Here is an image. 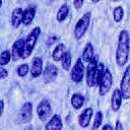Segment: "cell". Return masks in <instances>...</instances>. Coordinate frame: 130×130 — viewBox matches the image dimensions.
<instances>
[{
    "label": "cell",
    "instance_id": "obj_27",
    "mask_svg": "<svg viewBox=\"0 0 130 130\" xmlns=\"http://www.w3.org/2000/svg\"><path fill=\"white\" fill-rule=\"evenodd\" d=\"M7 76H8V71L2 66H0V79H4Z\"/></svg>",
    "mask_w": 130,
    "mask_h": 130
},
{
    "label": "cell",
    "instance_id": "obj_15",
    "mask_svg": "<svg viewBox=\"0 0 130 130\" xmlns=\"http://www.w3.org/2000/svg\"><path fill=\"white\" fill-rule=\"evenodd\" d=\"M36 15V6H28L22 13V20L21 23L24 25H29L32 19L35 18Z\"/></svg>",
    "mask_w": 130,
    "mask_h": 130
},
{
    "label": "cell",
    "instance_id": "obj_7",
    "mask_svg": "<svg viewBox=\"0 0 130 130\" xmlns=\"http://www.w3.org/2000/svg\"><path fill=\"white\" fill-rule=\"evenodd\" d=\"M37 113L41 121L43 122L47 121L52 114V108L50 102L48 100H43L37 107Z\"/></svg>",
    "mask_w": 130,
    "mask_h": 130
},
{
    "label": "cell",
    "instance_id": "obj_19",
    "mask_svg": "<svg viewBox=\"0 0 130 130\" xmlns=\"http://www.w3.org/2000/svg\"><path fill=\"white\" fill-rule=\"evenodd\" d=\"M84 104V96L80 93H73L71 96V105L74 109H80Z\"/></svg>",
    "mask_w": 130,
    "mask_h": 130
},
{
    "label": "cell",
    "instance_id": "obj_21",
    "mask_svg": "<svg viewBox=\"0 0 130 130\" xmlns=\"http://www.w3.org/2000/svg\"><path fill=\"white\" fill-rule=\"evenodd\" d=\"M65 53V46L63 44H59L56 46V48L53 50V53H52V57H53V60L54 61H60L61 57L63 56V54Z\"/></svg>",
    "mask_w": 130,
    "mask_h": 130
},
{
    "label": "cell",
    "instance_id": "obj_23",
    "mask_svg": "<svg viewBox=\"0 0 130 130\" xmlns=\"http://www.w3.org/2000/svg\"><path fill=\"white\" fill-rule=\"evenodd\" d=\"M113 16H114V20L116 22H120L122 19H123V16H124V10L121 6H117L114 11H113Z\"/></svg>",
    "mask_w": 130,
    "mask_h": 130
},
{
    "label": "cell",
    "instance_id": "obj_8",
    "mask_svg": "<svg viewBox=\"0 0 130 130\" xmlns=\"http://www.w3.org/2000/svg\"><path fill=\"white\" fill-rule=\"evenodd\" d=\"M83 75H84V67H83V63H82L81 59L79 58L76 60L74 66L71 70V79H72V81L79 83L82 81Z\"/></svg>",
    "mask_w": 130,
    "mask_h": 130
},
{
    "label": "cell",
    "instance_id": "obj_28",
    "mask_svg": "<svg viewBox=\"0 0 130 130\" xmlns=\"http://www.w3.org/2000/svg\"><path fill=\"white\" fill-rule=\"evenodd\" d=\"M57 40H58V37H56V36H52V37H50V38L47 40L46 44H47V46H51V45L54 44Z\"/></svg>",
    "mask_w": 130,
    "mask_h": 130
},
{
    "label": "cell",
    "instance_id": "obj_30",
    "mask_svg": "<svg viewBox=\"0 0 130 130\" xmlns=\"http://www.w3.org/2000/svg\"><path fill=\"white\" fill-rule=\"evenodd\" d=\"M115 130H124L123 125H122V123H121L120 121H117V123H116V127H115Z\"/></svg>",
    "mask_w": 130,
    "mask_h": 130
},
{
    "label": "cell",
    "instance_id": "obj_6",
    "mask_svg": "<svg viewBox=\"0 0 130 130\" xmlns=\"http://www.w3.org/2000/svg\"><path fill=\"white\" fill-rule=\"evenodd\" d=\"M120 92L122 94V98L125 100H128L130 98V67L127 66L124 74L122 76V80L120 82Z\"/></svg>",
    "mask_w": 130,
    "mask_h": 130
},
{
    "label": "cell",
    "instance_id": "obj_26",
    "mask_svg": "<svg viewBox=\"0 0 130 130\" xmlns=\"http://www.w3.org/2000/svg\"><path fill=\"white\" fill-rule=\"evenodd\" d=\"M28 65L27 64H21V65H19L18 66V68H17V74H18V76H20V77H24L27 73H28Z\"/></svg>",
    "mask_w": 130,
    "mask_h": 130
},
{
    "label": "cell",
    "instance_id": "obj_1",
    "mask_svg": "<svg viewBox=\"0 0 130 130\" xmlns=\"http://www.w3.org/2000/svg\"><path fill=\"white\" fill-rule=\"evenodd\" d=\"M129 57V32L123 29L119 34L118 45L116 50V62L119 66H124Z\"/></svg>",
    "mask_w": 130,
    "mask_h": 130
},
{
    "label": "cell",
    "instance_id": "obj_35",
    "mask_svg": "<svg viewBox=\"0 0 130 130\" xmlns=\"http://www.w3.org/2000/svg\"><path fill=\"white\" fill-rule=\"evenodd\" d=\"M112 1H120V0H112Z\"/></svg>",
    "mask_w": 130,
    "mask_h": 130
},
{
    "label": "cell",
    "instance_id": "obj_4",
    "mask_svg": "<svg viewBox=\"0 0 130 130\" xmlns=\"http://www.w3.org/2000/svg\"><path fill=\"white\" fill-rule=\"evenodd\" d=\"M90 15H91L90 12H85L81 16V18L76 22L75 27H74V37L77 40L81 39L86 32L89 26V22H90Z\"/></svg>",
    "mask_w": 130,
    "mask_h": 130
},
{
    "label": "cell",
    "instance_id": "obj_32",
    "mask_svg": "<svg viewBox=\"0 0 130 130\" xmlns=\"http://www.w3.org/2000/svg\"><path fill=\"white\" fill-rule=\"evenodd\" d=\"M102 130H114V129H113V127L111 125H105V126H103Z\"/></svg>",
    "mask_w": 130,
    "mask_h": 130
},
{
    "label": "cell",
    "instance_id": "obj_2",
    "mask_svg": "<svg viewBox=\"0 0 130 130\" xmlns=\"http://www.w3.org/2000/svg\"><path fill=\"white\" fill-rule=\"evenodd\" d=\"M104 69V65L100 63L95 58L88 62L86 68V83L88 86H94L99 83Z\"/></svg>",
    "mask_w": 130,
    "mask_h": 130
},
{
    "label": "cell",
    "instance_id": "obj_14",
    "mask_svg": "<svg viewBox=\"0 0 130 130\" xmlns=\"http://www.w3.org/2000/svg\"><path fill=\"white\" fill-rule=\"evenodd\" d=\"M42 72H43V60L39 57H36L32 59L30 74L34 78H37L42 74Z\"/></svg>",
    "mask_w": 130,
    "mask_h": 130
},
{
    "label": "cell",
    "instance_id": "obj_25",
    "mask_svg": "<svg viewBox=\"0 0 130 130\" xmlns=\"http://www.w3.org/2000/svg\"><path fill=\"white\" fill-rule=\"evenodd\" d=\"M102 121H103V113L101 111H99L94 116V120H93V124H92V130H96L101 126Z\"/></svg>",
    "mask_w": 130,
    "mask_h": 130
},
{
    "label": "cell",
    "instance_id": "obj_11",
    "mask_svg": "<svg viewBox=\"0 0 130 130\" xmlns=\"http://www.w3.org/2000/svg\"><path fill=\"white\" fill-rule=\"evenodd\" d=\"M92 114H93V110L92 108H86L82 111V113L79 115L78 117V122H79V126L82 128H86L89 125V122L92 118Z\"/></svg>",
    "mask_w": 130,
    "mask_h": 130
},
{
    "label": "cell",
    "instance_id": "obj_17",
    "mask_svg": "<svg viewBox=\"0 0 130 130\" xmlns=\"http://www.w3.org/2000/svg\"><path fill=\"white\" fill-rule=\"evenodd\" d=\"M122 94L120 92L119 89H115L113 94H112V100H111V105H112V109L113 111H118L121 108V104H122Z\"/></svg>",
    "mask_w": 130,
    "mask_h": 130
},
{
    "label": "cell",
    "instance_id": "obj_10",
    "mask_svg": "<svg viewBox=\"0 0 130 130\" xmlns=\"http://www.w3.org/2000/svg\"><path fill=\"white\" fill-rule=\"evenodd\" d=\"M23 46H24V40L23 39H18L17 41L14 42V44L12 45L11 53H10L11 54V59L13 61H17L19 58H21Z\"/></svg>",
    "mask_w": 130,
    "mask_h": 130
},
{
    "label": "cell",
    "instance_id": "obj_34",
    "mask_svg": "<svg viewBox=\"0 0 130 130\" xmlns=\"http://www.w3.org/2000/svg\"><path fill=\"white\" fill-rule=\"evenodd\" d=\"M2 6V0H0V7Z\"/></svg>",
    "mask_w": 130,
    "mask_h": 130
},
{
    "label": "cell",
    "instance_id": "obj_3",
    "mask_svg": "<svg viewBox=\"0 0 130 130\" xmlns=\"http://www.w3.org/2000/svg\"><path fill=\"white\" fill-rule=\"evenodd\" d=\"M40 35H41V27L36 26L29 32L27 38L24 40V46H23V50H22V54H21L22 59H25V58L30 56V54L32 53V50L35 49L37 40H38Z\"/></svg>",
    "mask_w": 130,
    "mask_h": 130
},
{
    "label": "cell",
    "instance_id": "obj_20",
    "mask_svg": "<svg viewBox=\"0 0 130 130\" xmlns=\"http://www.w3.org/2000/svg\"><path fill=\"white\" fill-rule=\"evenodd\" d=\"M68 14H69V7H68V5H67V4H63V5L59 8V10H58V12H57V16H56L57 21H59V22L64 21V20L67 18Z\"/></svg>",
    "mask_w": 130,
    "mask_h": 130
},
{
    "label": "cell",
    "instance_id": "obj_22",
    "mask_svg": "<svg viewBox=\"0 0 130 130\" xmlns=\"http://www.w3.org/2000/svg\"><path fill=\"white\" fill-rule=\"evenodd\" d=\"M71 54L69 52H65L63 54V56L61 57L60 61H61V65H62V68L65 69V70H69L70 66H71Z\"/></svg>",
    "mask_w": 130,
    "mask_h": 130
},
{
    "label": "cell",
    "instance_id": "obj_13",
    "mask_svg": "<svg viewBox=\"0 0 130 130\" xmlns=\"http://www.w3.org/2000/svg\"><path fill=\"white\" fill-rule=\"evenodd\" d=\"M58 75V68L54 64H48L44 70V80L46 82L53 81Z\"/></svg>",
    "mask_w": 130,
    "mask_h": 130
},
{
    "label": "cell",
    "instance_id": "obj_24",
    "mask_svg": "<svg viewBox=\"0 0 130 130\" xmlns=\"http://www.w3.org/2000/svg\"><path fill=\"white\" fill-rule=\"evenodd\" d=\"M11 60V54L9 51H3L1 54H0V66H3V65H6L9 63V61Z\"/></svg>",
    "mask_w": 130,
    "mask_h": 130
},
{
    "label": "cell",
    "instance_id": "obj_5",
    "mask_svg": "<svg viewBox=\"0 0 130 130\" xmlns=\"http://www.w3.org/2000/svg\"><path fill=\"white\" fill-rule=\"evenodd\" d=\"M113 83V76L112 73L109 69H104L102 76L100 78L99 81V85H100V94L101 95H105L106 93H108V91L111 89Z\"/></svg>",
    "mask_w": 130,
    "mask_h": 130
},
{
    "label": "cell",
    "instance_id": "obj_16",
    "mask_svg": "<svg viewBox=\"0 0 130 130\" xmlns=\"http://www.w3.org/2000/svg\"><path fill=\"white\" fill-rule=\"evenodd\" d=\"M22 13H23V10L20 7H17V8H15L12 11V14H11V24H12L13 27H18L19 24L21 23Z\"/></svg>",
    "mask_w": 130,
    "mask_h": 130
},
{
    "label": "cell",
    "instance_id": "obj_31",
    "mask_svg": "<svg viewBox=\"0 0 130 130\" xmlns=\"http://www.w3.org/2000/svg\"><path fill=\"white\" fill-rule=\"evenodd\" d=\"M3 110H4V102L3 101H0V117L3 113Z\"/></svg>",
    "mask_w": 130,
    "mask_h": 130
},
{
    "label": "cell",
    "instance_id": "obj_29",
    "mask_svg": "<svg viewBox=\"0 0 130 130\" xmlns=\"http://www.w3.org/2000/svg\"><path fill=\"white\" fill-rule=\"evenodd\" d=\"M83 1H84V0H73L74 7H75L76 9L81 8V7H82V5H83Z\"/></svg>",
    "mask_w": 130,
    "mask_h": 130
},
{
    "label": "cell",
    "instance_id": "obj_12",
    "mask_svg": "<svg viewBox=\"0 0 130 130\" xmlns=\"http://www.w3.org/2000/svg\"><path fill=\"white\" fill-rule=\"evenodd\" d=\"M62 127H63V123L61 117L59 115H54L47 122L45 126V130H62Z\"/></svg>",
    "mask_w": 130,
    "mask_h": 130
},
{
    "label": "cell",
    "instance_id": "obj_33",
    "mask_svg": "<svg viewBox=\"0 0 130 130\" xmlns=\"http://www.w3.org/2000/svg\"><path fill=\"white\" fill-rule=\"evenodd\" d=\"M91 1H92V2H93V3H98V2H99V1H100V0H91Z\"/></svg>",
    "mask_w": 130,
    "mask_h": 130
},
{
    "label": "cell",
    "instance_id": "obj_9",
    "mask_svg": "<svg viewBox=\"0 0 130 130\" xmlns=\"http://www.w3.org/2000/svg\"><path fill=\"white\" fill-rule=\"evenodd\" d=\"M19 116H20V120L23 123L30 122V120L32 119V104L29 102L24 103L20 109Z\"/></svg>",
    "mask_w": 130,
    "mask_h": 130
},
{
    "label": "cell",
    "instance_id": "obj_18",
    "mask_svg": "<svg viewBox=\"0 0 130 130\" xmlns=\"http://www.w3.org/2000/svg\"><path fill=\"white\" fill-rule=\"evenodd\" d=\"M93 56H94L93 47H92L91 43H87L83 49V52H82V60L85 62H90L94 58Z\"/></svg>",
    "mask_w": 130,
    "mask_h": 130
}]
</instances>
